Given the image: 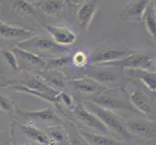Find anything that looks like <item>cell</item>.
<instances>
[{
  "label": "cell",
  "mask_w": 156,
  "mask_h": 145,
  "mask_svg": "<svg viewBox=\"0 0 156 145\" xmlns=\"http://www.w3.org/2000/svg\"><path fill=\"white\" fill-rule=\"evenodd\" d=\"M82 102L89 111H91L94 115L99 118L112 137L122 142L124 145L133 144V138L126 128L124 117L112 110L103 109V107L91 103L89 101Z\"/></svg>",
  "instance_id": "obj_1"
},
{
  "label": "cell",
  "mask_w": 156,
  "mask_h": 145,
  "mask_svg": "<svg viewBox=\"0 0 156 145\" xmlns=\"http://www.w3.org/2000/svg\"><path fill=\"white\" fill-rule=\"evenodd\" d=\"M83 76L94 79L106 89L125 88L130 81L124 69L107 63L90 64L83 71Z\"/></svg>",
  "instance_id": "obj_2"
},
{
  "label": "cell",
  "mask_w": 156,
  "mask_h": 145,
  "mask_svg": "<svg viewBox=\"0 0 156 145\" xmlns=\"http://www.w3.org/2000/svg\"><path fill=\"white\" fill-rule=\"evenodd\" d=\"M129 102L139 114L156 121V93L138 80L130 79L124 88Z\"/></svg>",
  "instance_id": "obj_3"
},
{
  "label": "cell",
  "mask_w": 156,
  "mask_h": 145,
  "mask_svg": "<svg viewBox=\"0 0 156 145\" xmlns=\"http://www.w3.org/2000/svg\"><path fill=\"white\" fill-rule=\"evenodd\" d=\"M133 50L123 40L118 37H112L98 44L89 52V65L119 61L130 55Z\"/></svg>",
  "instance_id": "obj_4"
},
{
  "label": "cell",
  "mask_w": 156,
  "mask_h": 145,
  "mask_svg": "<svg viewBox=\"0 0 156 145\" xmlns=\"http://www.w3.org/2000/svg\"><path fill=\"white\" fill-rule=\"evenodd\" d=\"M13 118L21 124L33 126L42 130L55 125H62L64 123V118L59 115L53 105L40 110H26L18 106Z\"/></svg>",
  "instance_id": "obj_5"
},
{
  "label": "cell",
  "mask_w": 156,
  "mask_h": 145,
  "mask_svg": "<svg viewBox=\"0 0 156 145\" xmlns=\"http://www.w3.org/2000/svg\"><path fill=\"white\" fill-rule=\"evenodd\" d=\"M16 46L20 47L21 50L36 54L45 60L67 55L71 52L69 47L57 45L51 37H47L45 35H34L18 43Z\"/></svg>",
  "instance_id": "obj_6"
},
{
  "label": "cell",
  "mask_w": 156,
  "mask_h": 145,
  "mask_svg": "<svg viewBox=\"0 0 156 145\" xmlns=\"http://www.w3.org/2000/svg\"><path fill=\"white\" fill-rule=\"evenodd\" d=\"M42 14L39 9L29 0H1L0 20L11 24L31 18L40 19Z\"/></svg>",
  "instance_id": "obj_7"
},
{
  "label": "cell",
  "mask_w": 156,
  "mask_h": 145,
  "mask_svg": "<svg viewBox=\"0 0 156 145\" xmlns=\"http://www.w3.org/2000/svg\"><path fill=\"white\" fill-rule=\"evenodd\" d=\"M125 125L138 145H156V121L147 119L141 114L125 118Z\"/></svg>",
  "instance_id": "obj_8"
},
{
  "label": "cell",
  "mask_w": 156,
  "mask_h": 145,
  "mask_svg": "<svg viewBox=\"0 0 156 145\" xmlns=\"http://www.w3.org/2000/svg\"><path fill=\"white\" fill-rule=\"evenodd\" d=\"M64 119H68L74 122L80 130L88 131L93 133H101V135L110 136L109 132L100 121L99 118L89 111L83 104L82 101L78 100L75 107L70 111H65L61 113Z\"/></svg>",
  "instance_id": "obj_9"
},
{
  "label": "cell",
  "mask_w": 156,
  "mask_h": 145,
  "mask_svg": "<svg viewBox=\"0 0 156 145\" xmlns=\"http://www.w3.org/2000/svg\"><path fill=\"white\" fill-rule=\"evenodd\" d=\"M91 103L97 105L103 109L112 110L114 112L124 111L130 115L139 114L129 102L124 88L106 89L101 94L88 100Z\"/></svg>",
  "instance_id": "obj_10"
},
{
  "label": "cell",
  "mask_w": 156,
  "mask_h": 145,
  "mask_svg": "<svg viewBox=\"0 0 156 145\" xmlns=\"http://www.w3.org/2000/svg\"><path fill=\"white\" fill-rule=\"evenodd\" d=\"M10 127L13 144L29 142L33 145H53L46 132L42 129L21 124L16 120L11 122Z\"/></svg>",
  "instance_id": "obj_11"
},
{
  "label": "cell",
  "mask_w": 156,
  "mask_h": 145,
  "mask_svg": "<svg viewBox=\"0 0 156 145\" xmlns=\"http://www.w3.org/2000/svg\"><path fill=\"white\" fill-rule=\"evenodd\" d=\"M155 56L156 51L146 47L134 50L127 57L119 61L110 62L107 64L119 66L124 70H147L155 71Z\"/></svg>",
  "instance_id": "obj_12"
},
{
  "label": "cell",
  "mask_w": 156,
  "mask_h": 145,
  "mask_svg": "<svg viewBox=\"0 0 156 145\" xmlns=\"http://www.w3.org/2000/svg\"><path fill=\"white\" fill-rule=\"evenodd\" d=\"M68 86L72 90L71 94L80 101H88L106 90L105 87L87 76L70 78L67 84Z\"/></svg>",
  "instance_id": "obj_13"
},
{
  "label": "cell",
  "mask_w": 156,
  "mask_h": 145,
  "mask_svg": "<svg viewBox=\"0 0 156 145\" xmlns=\"http://www.w3.org/2000/svg\"><path fill=\"white\" fill-rule=\"evenodd\" d=\"M18 60L20 72L38 73L46 69V60L29 51L21 50L18 46L11 47Z\"/></svg>",
  "instance_id": "obj_14"
},
{
  "label": "cell",
  "mask_w": 156,
  "mask_h": 145,
  "mask_svg": "<svg viewBox=\"0 0 156 145\" xmlns=\"http://www.w3.org/2000/svg\"><path fill=\"white\" fill-rule=\"evenodd\" d=\"M20 73L21 74H20V78H18L17 79L13 78V79H8V80L19 83L28 89L37 91V92H40L47 96L52 97V98H55V96L58 93L57 91L53 90L49 85L46 84L36 74L28 73V72H20Z\"/></svg>",
  "instance_id": "obj_15"
},
{
  "label": "cell",
  "mask_w": 156,
  "mask_h": 145,
  "mask_svg": "<svg viewBox=\"0 0 156 145\" xmlns=\"http://www.w3.org/2000/svg\"><path fill=\"white\" fill-rule=\"evenodd\" d=\"M99 0H85V1L78 4V8L75 12L76 20L83 32H87L94 16L97 12Z\"/></svg>",
  "instance_id": "obj_16"
},
{
  "label": "cell",
  "mask_w": 156,
  "mask_h": 145,
  "mask_svg": "<svg viewBox=\"0 0 156 145\" xmlns=\"http://www.w3.org/2000/svg\"><path fill=\"white\" fill-rule=\"evenodd\" d=\"M151 0H130L119 12V18L125 22L142 21Z\"/></svg>",
  "instance_id": "obj_17"
},
{
  "label": "cell",
  "mask_w": 156,
  "mask_h": 145,
  "mask_svg": "<svg viewBox=\"0 0 156 145\" xmlns=\"http://www.w3.org/2000/svg\"><path fill=\"white\" fill-rule=\"evenodd\" d=\"M43 27L49 33L53 42L61 47H68L77 41V34L67 26L63 25H51L45 23Z\"/></svg>",
  "instance_id": "obj_18"
},
{
  "label": "cell",
  "mask_w": 156,
  "mask_h": 145,
  "mask_svg": "<svg viewBox=\"0 0 156 145\" xmlns=\"http://www.w3.org/2000/svg\"><path fill=\"white\" fill-rule=\"evenodd\" d=\"M34 35V31L29 28L18 26L16 24H11L0 20V39L4 41H16L18 44V43L28 39Z\"/></svg>",
  "instance_id": "obj_19"
},
{
  "label": "cell",
  "mask_w": 156,
  "mask_h": 145,
  "mask_svg": "<svg viewBox=\"0 0 156 145\" xmlns=\"http://www.w3.org/2000/svg\"><path fill=\"white\" fill-rule=\"evenodd\" d=\"M35 74L46 84H48L51 88L57 91V92L65 91L67 88L69 78L66 76L65 73L60 71V70H55V69L44 70V71H41Z\"/></svg>",
  "instance_id": "obj_20"
},
{
  "label": "cell",
  "mask_w": 156,
  "mask_h": 145,
  "mask_svg": "<svg viewBox=\"0 0 156 145\" xmlns=\"http://www.w3.org/2000/svg\"><path fill=\"white\" fill-rule=\"evenodd\" d=\"M38 5L39 11L46 17L59 18L64 13L67 5L66 0H42Z\"/></svg>",
  "instance_id": "obj_21"
},
{
  "label": "cell",
  "mask_w": 156,
  "mask_h": 145,
  "mask_svg": "<svg viewBox=\"0 0 156 145\" xmlns=\"http://www.w3.org/2000/svg\"><path fill=\"white\" fill-rule=\"evenodd\" d=\"M127 77L132 80H138L147 89L156 93V72L147 70H128Z\"/></svg>",
  "instance_id": "obj_22"
},
{
  "label": "cell",
  "mask_w": 156,
  "mask_h": 145,
  "mask_svg": "<svg viewBox=\"0 0 156 145\" xmlns=\"http://www.w3.org/2000/svg\"><path fill=\"white\" fill-rule=\"evenodd\" d=\"M70 63L69 67L72 69H76L79 71L80 77L83 76V71L89 65V52L83 50V48H77L70 52Z\"/></svg>",
  "instance_id": "obj_23"
},
{
  "label": "cell",
  "mask_w": 156,
  "mask_h": 145,
  "mask_svg": "<svg viewBox=\"0 0 156 145\" xmlns=\"http://www.w3.org/2000/svg\"><path fill=\"white\" fill-rule=\"evenodd\" d=\"M79 130L89 145H124L111 136L101 135V133L80 130V129Z\"/></svg>",
  "instance_id": "obj_24"
},
{
  "label": "cell",
  "mask_w": 156,
  "mask_h": 145,
  "mask_svg": "<svg viewBox=\"0 0 156 145\" xmlns=\"http://www.w3.org/2000/svg\"><path fill=\"white\" fill-rule=\"evenodd\" d=\"M63 125L67 133L68 145H89L74 122L68 119H64Z\"/></svg>",
  "instance_id": "obj_25"
},
{
  "label": "cell",
  "mask_w": 156,
  "mask_h": 145,
  "mask_svg": "<svg viewBox=\"0 0 156 145\" xmlns=\"http://www.w3.org/2000/svg\"><path fill=\"white\" fill-rule=\"evenodd\" d=\"M53 145H68L67 133L64 125H55L44 130Z\"/></svg>",
  "instance_id": "obj_26"
},
{
  "label": "cell",
  "mask_w": 156,
  "mask_h": 145,
  "mask_svg": "<svg viewBox=\"0 0 156 145\" xmlns=\"http://www.w3.org/2000/svg\"><path fill=\"white\" fill-rule=\"evenodd\" d=\"M142 21L144 22L147 33L149 35L150 39H151L152 42L156 45V15L154 13L151 2H150L147 6Z\"/></svg>",
  "instance_id": "obj_27"
},
{
  "label": "cell",
  "mask_w": 156,
  "mask_h": 145,
  "mask_svg": "<svg viewBox=\"0 0 156 145\" xmlns=\"http://www.w3.org/2000/svg\"><path fill=\"white\" fill-rule=\"evenodd\" d=\"M0 58L5 62V64L12 70L14 73H19L18 60L15 53L11 47H1L0 48Z\"/></svg>",
  "instance_id": "obj_28"
},
{
  "label": "cell",
  "mask_w": 156,
  "mask_h": 145,
  "mask_svg": "<svg viewBox=\"0 0 156 145\" xmlns=\"http://www.w3.org/2000/svg\"><path fill=\"white\" fill-rule=\"evenodd\" d=\"M17 107L16 102L11 99L6 93L0 90V112L7 113L13 117Z\"/></svg>",
  "instance_id": "obj_29"
},
{
  "label": "cell",
  "mask_w": 156,
  "mask_h": 145,
  "mask_svg": "<svg viewBox=\"0 0 156 145\" xmlns=\"http://www.w3.org/2000/svg\"><path fill=\"white\" fill-rule=\"evenodd\" d=\"M12 142V136L11 133L7 131H0V145H11Z\"/></svg>",
  "instance_id": "obj_30"
},
{
  "label": "cell",
  "mask_w": 156,
  "mask_h": 145,
  "mask_svg": "<svg viewBox=\"0 0 156 145\" xmlns=\"http://www.w3.org/2000/svg\"><path fill=\"white\" fill-rule=\"evenodd\" d=\"M66 1H68L69 3H71L73 5H78L80 3H82L83 1H85V0H66Z\"/></svg>",
  "instance_id": "obj_31"
},
{
  "label": "cell",
  "mask_w": 156,
  "mask_h": 145,
  "mask_svg": "<svg viewBox=\"0 0 156 145\" xmlns=\"http://www.w3.org/2000/svg\"><path fill=\"white\" fill-rule=\"evenodd\" d=\"M151 3H152V7L154 10V13L156 15V0H151Z\"/></svg>",
  "instance_id": "obj_32"
},
{
  "label": "cell",
  "mask_w": 156,
  "mask_h": 145,
  "mask_svg": "<svg viewBox=\"0 0 156 145\" xmlns=\"http://www.w3.org/2000/svg\"><path fill=\"white\" fill-rule=\"evenodd\" d=\"M14 145H33V144L29 143V142H20V143H17V144H14Z\"/></svg>",
  "instance_id": "obj_33"
},
{
  "label": "cell",
  "mask_w": 156,
  "mask_h": 145,
  "mask_svg": "<svg viewBox=\"0 0 156 145\" xmlns=\"http://www.w3.org/2000/svg\"><path fill=\"white\" fill-rule=\"evenodd\" d=\"M29 1L31 3H33V4H38V3H40L42 1V0H29Z\"/></svg>",
  "instance_id": "obj_34"
},
{
  "label": "cell",
  "mask_w": 156,
  "mask_h": 145,
  "mask_svg": "<svg viewBox=\"0 0 156 145\" xmlns=\"http://www.w3.org/2000/svg\"><path fill=\"white\" fill-rule=\"evenodd\" d=\"M155 72H156V56H155Z\"/></svg>",
  "instance_id": "obj_35"
},
{
  "label": "cell",
  "mask_w": 156,
  "mask_h": 145,
  "mask_svg": "<svg viewBox=\"0 0 156 145\" xmlns=\"http://www.w3.org/2000/svg\"><path fill=\"white\" fill-rule=\"evenodd\" d=\"M0 7H1V0H0Z\"/></svg>",
  "instance_id": "obj_36"
},
{
  "label": "cell",
  "mask_w": 156,
  "mask_h": 145,
  "mask_svg": "<svg viewBox=\"0 0 156 145\" xmlns=\"http://www.w3.org/2000/svg\"><path fill=\"white\" fill-rule=\"evenodd\" d=\"M129 145H138V144H129Z\"/></svg>",
  "instance_id": "obj_37"
},
{
  "label": "cell",
  "mask_w": 156,
  "mask_h": 145,
  "mask_svg": "<svg viewBox=\"0 0 156 145\" xmlns=\"http://www.w3.org/2000/svg\"><path fill=\"white\" fill-rule=\"evenodd\" d=\"M11 145H14V144H11Z\"/></svg>",
  "instance_id": "obj_38"
}]
</instances>
